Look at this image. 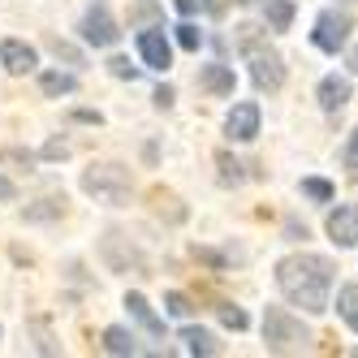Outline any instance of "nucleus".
I'll list each match as a JSON object with an SVG mask.
<instances>
[{"label": "nucleus", "mask_w": 358, "mask_h": 358, "mask_svg": "<svg viewBox=\"0 0 358 358\" xmlns=\"http://www.w3.org/2000/svg\"><path fill=\"white\" fill-rule=\"evenodd\" d=\"M332 285H337V264L328 255L298 250L276 264V289L289 306H302L306 315H324L332 306Z\"/></svg>", "instance_id": "obj_1"}, {"label": "nucleus", "mask_w": 358, "mask_h": 358, "mask_svg": "<svg viewBox=\"0 0 358 358\" xmlns=\"http://www.w3.org/2000/svg\"><path fill=\"white\" fill-rule=\"evenodd\" d=\"M238 48H242V57L250 65V83L259 87V91H280L285 87V61H280L276 48H268V39L259 35V27H250V22H242L238 27Z\"/></svg>", "instance_id": "obj_2"}, {"label": "nucleus", "mask_w": 358, "mask_h": 358, "mask_svg": "<svg viewBox=\"0 0 358 358\" xmlns=\"http://www.w3.org/2000/svg\"><path fill=\"white\" fill-rule=\"evenodd\" d=\"M315 341V332L302 324V315H294L289 306H268L264 311V345L268 354H302Z\"/></svg>", "instance_id": "obj_3"}, {"label": "nucleus", "mask_w": 358, "mask_h": 358, "mask_svg": "<svg viewBox=\"0 0 358 358\" xmlns=\"http://www.w3.org/2000/svg\"><path fill=\"white\" fill-rule=\"evenodd\" d=\"M83 190L95 203H104V208H125L134 194V177L125 164H91L83 173Z\"/></svg>", "instance_id": "obj_4"}, {"label": "nucleus", "mask_w": 358, "mask_h": 358, "mask_svg": "<svg viewBox=\"0 0 358 358\" xmlns=\"http://www.w3.org/2000/svg\"><path fill=\"white\" fill-rule=\"evenodd\" d=\"M350 31H354V17H350L345 9H324V13L315 17L311 43L320 48V52L337 57V52H345V43H350Z\"/></svg>", "instance_id": "obj_5"}, {"label": "nucleus", "mask_w": 358, "mask_h": 358, "mask_svg": "<svg viewBox=\"0 0 358 358\" xmlns=\"http://www.w3.org/2000/svg\"><path fill=\"white\" fill-rule=\"evenodd\" d=\"M78 35H83V43H91V48H113V43L121 39V27H117V17L108 13L104 0H95V5L83 13Z\"/></svg>", "instance_id": "obj_6"}, {"label": "nucleus", "mask_w": 358, "mask_h": 358, "mask_svg": "<svg viewBox=\"0 0 358 358\" xmlns=\"http://www.w3.org/2000/svg\"><path fill=\"white\" fill-rule=\"evenodd\" d=\"M259 121H264L259 104H255V99H242V104L229 108V117H224V134L234 138V143H255V138H259Z\"/></svg>", "instance_id": "obj_7"}, {"label": "nucleus", "mask_w": 358, "mask_h": 358, "mask_svg": "<svg viewBox=\"0 0 358 358\" xmlns=\"http://www.w3.org/2000/svg\"><path fill=\"white\" fill-rule=\"evenodd\" d=\"M315 99H320V108L337 117L350 99H354V87H350V73H324L320 87H315Z\"/></svg>", "instance_id": "obj_8"}, {"label": "nucleus", "mask_w": 358, "mask_h": 358, "mask_svg": "<svg viewBox=\"0 0 358 358\" xmlns=\"http://www.w3.org/2000/svg\"><path fill=\"white\" fill-rule=\"evenodd\" d=\"M328 238L337 242V246H358V203H341V208H332L328 220Z\"/></svg>", "instance_id": "obj_9"}, {"label": "nucleus", "mask_w": 358, "mask_h": 358, "mask_svg": "<svg viewBox=\"0 0 358 358\" xmlns=\"http://www.w3.org/2000/svg\"><path fill=\"white\" fill-rule=\"evenodd\" d=\"M0 65H5V73L22 78V73H31L39 65V52L27 39H0Z\"/></svg>", "instance_id": "obj_10"}, {"label": "nucleus", "mask_w": 358, "mask_h": 358, "mask_svg": "<svg viewBox=\"0 0 358 358\" xmlns=\"http://www.w3.org/2000/svg\"><path fill=\"white\" fill-rule=\"evenodd\" d=\"M138 57H143V65L147 69H169L173 65V43H169V35L164 31H143L138 35Z\"/></svg>", "instance_id": "obj_11"}, {"label": "nucleus", "mask_w": 358, "mask_h": 358, "mask_svg": "<svg viewBox=\"0 0 358 358\" xmlns=\"http://www.w3.org/2000/svg\"><path fill=\"white\" fill-rule=\"evenodd\" d=\"M199 87L208 91V95L229 99V95H234V87H238V78H234V69H229V65L212 61V65H203V69H199Z\"/></svg>", "instance_id": "obj_12"}, {"label": "nucleus", "mask_w": 358, "mask_h": 358, "mask_svg": "<svg viewBox=\"0 0 358 358\" xmlns=\"http://www.w3.org/2000/svg\"><path fill=\"white\" fill-rule=\"evenodd\" d=\"M125 306H130V315L138 320L143 332H151V337H164V320L151 311V302H147L143 294H125Z\"/></svg>", "instance_id": "obj_13"}, {"label": "nucleus", "mask_w": 358, "mask_h": 358, "mask_svg": "<svg viewBox=\"0 0 358 358\" xmlns=\"http://www.w3.org/2000/svg\"><path fill=\"white\" fill-rule=\"evenodd\" d=\"M39 91H43L48 99L73 95V91H78V73H69V69H48V73H39Z\"/></svg>", "instance_id": "obj_14"}, {"label": "nucleus", "mask_w": 358, "mask_h": 358, "mask_svg": "<svg viewBox=\"0 0 358 358\" xmlns=\"http://www.w3.org/2000/svg\"><path fill=\"white\" fill-rule=\"evenodd\" d=\"M182 345H186V354H199V358H212V354H220V341H216V332H208V328H182Z\"/></svg>", "instance_id": "obj_15"}, {"label": "nucleus", "mask_w": 358, "mask_h": 358, "mask_svg": "<svg viewBox=\"0 0 358 358\" xmlns=\"http://www.w3.org/2000/svg\"><path fill=\"white\" fill-rule=\"evenodd\" d=\"M294 13H298V5L294 0H264V17H268V31H289L294 27Z\"/></svg>", "instance_id": "obj_16"}, {"label": "nucleus", "mask_w": 358, "mask_h": 358, "mask_svg": "<svg viewBox=\"0 0 358 358\" xmlns=\"http://www.w3.org/2000/svg\"><path fill=\"white\" fill-rule=\"evenodd\" d=\"M104 350L117 354V358H130V354H138V341H134V332H130V328L113 324V328H104Z\"/></svg>", "instance_id": "obj_17"}, {"label": "nucleus", "mask_w": 358, "mask_h": 358, "mask_svg": "<svg viewBox=\"0 0 358 358\" xmlns=\"http://www.w3.org/2000/svg\"><path fill=\"white\" fill-rule=\"evenodd\" d=\"M337 315L358 332V285H341L337 289Z\"/></svg>", "instance_id": "obj_18"}, {"label": "nucleus", "mask_w": 358, "mask_h": 358, "mask_svg": "<svg viewBox=\"0 0 358 358\" xmlns=\"http://www.w3.org/2000/svg\"><path fill=\"white\" fill-rule=\"evenodd\" d=\"M27 220H57V216H65V199H57V194H48V199H39V203H31L27 212H22Z\"/></svg>", "instance_id": "obj_19"}, {"label": "nucleus", "mask_w": 358, "mask_h": 358, "mask_svg": "<svg viewBox=\"0 0 358 358\" xmlns=\"http://www.w3.org/2000/svg\"><path fill=\"white\" fill-rule=\"evenodd\" d=\"M216 169H220V173H216V177H220V186H238L242 177H246V173H242V164L229 156V151H216Z\"/></svg>", "instance_id": "obj_20"}, {"label": "nucleus", "mask_w": 358, "mask_h": 358, "mask_svg": "<svg viewBox=\"0 0 358 358\" xmlns=\"http://www.w3.org/2000/svg\"><path fill=\"white\" fill-rule=\"evenodd\" d=\"M302 194L306 199H315V203H332V182H324V177H302Z\"/></svg>", "instance_id": "obj_21"}, {"label": "nucleus", "mask_w": 358, "mask_h": 358, "mask_svg": "<svg viewBox=\"0 0 358 358\" xmlns=\"http://www.w3.org/2000/svg\"><path fill=\"white\" fill-rule=\"evenodd\" d=\"M177 43H182L186 52H199V48H203V31L194 27V22H182V27H177Z\"/></svg>", "instance_id": "obj_22"}, {"label": "nucleus", "mask_w": 358, "mask_h": 358, "mask_svg": "<svg viewBox=\"0 0 358 358\" xmlns=\"http://www.w3.org/2000/svg\"><path fill=\"white\" fill-rule=\"evenodd\" d=\"M0 164H22V169H35L39 164V156H35V151H17V147H5V151H0Z\"/></svg>", "instance_id": "obj_23"}, {"label": "nucleus", "mask_w": 358, "mask_h": 358, "mask_svg": "<svg viewBox=\"0 0 358 358\" xmlns=\"http://www.w3.org/2000/svg\"><path fill=\"white\" fill-rule=\"evenodd\" d=\"M164 311H169V315H177V320H186V315L194 311V302H190L186 294H177V289H173V294H164Z\"/></svg>", "instance_id": "obj_24"}, {"label": "nucleus", "mask_w": 358, "mask_h": 358, "mask_svg": "<svg viewBox=\"0 0 358 358\" xmlns=\"http://www.w3.org/2000/svg\"><path fill=\"white\" fill-rule=\"evenodd\" d=\"M108 73H113V78H130V83H134L143 69H138V65H130L125 57H113V61H108Z\"/></svg>", "instance_id": "obj_25"}, {"label": "nucleus", "mask_w": 358, "mask_h": 358, "mask_svg": "<svg viewBox=\"0 0 358 358\" xmlns=\"http://www.w3.org/2000/svg\"><path fill=\"white\" fill-rule=\"evenodd\" d=\"M220 320L229 324V328H234V332H242L250 320H246V311H242V306H220Z\"/></svg>", "instance_id": "obj_26"}, {"label": "nucleus", "mask_w": 358, "mask_h": 358, "mask_svg": "<svg viewBox=\"0 0 358 358\" xmlns=\"http://www.w3.org/2000/svg\"><path fill=\"white\" fill-rule=\"evenodd\" d=\"M48 48H52V52H57V57H65L69 65H83V52H78V48H69L65 39H48Z\"/></svg>", "instance_id": "obj_27"}, {"label": "nucleus", "mask_w": 358, "mask_h": 358, "mask_svg": "<svg viewBox=\"0 0 358 358\" xmlns=\"http://www.w3.org/2000/svg\"><path fill=\"white\" fill-rule=\"evenodd\" d=\"M341 164H345V169H358V130H350V138H345V147H341Z\"/></svg>", "instance_id": "obj_28"}, {"label": "nucleus", "mask_w": 358, "mask_h": 358, "mask_svg": "<svg viewBox=\"0 0 358 358\" xmlns=\"http://www.w3.org/2000/svg\"><path fill=\"white\" fill-rule=\"evenodd\" d=\"M65 156H69V143L65 138H52V143L43 147V160H65Z\"/></svg>", "instance_id": "obj_29"}, {"label": "nucleus", "mask_w": 358, "mask_h": 358, "mask_svg": "<svg viewBox=\"0 0 358 358\" xmlns=\"http://www.w3.org/2000/svg\"><path fill=\"white\" fill-rule=\"evenodd\" d=\"M173 5H177V13H182V17H194L203 5H208V0H173Z\"/></svg>", "instance_id": "obj_30"}, {"label": "nucleus", "mask_w": 358, "mask_h": 358, "mask_svg": "<svg viewBox=\"0 0 358 358\" xmlns=\"http://www.w3.org/2000/svg\"><path fill=\"white\" fill-rule=\"evenodd\" d=\"M151 99H156V108H173V99H177V95H173V87H160Z\"/></svg>", "instance_id": "obj_31"}, {"label": "nucleus", "mask_w": 358, "mask_h": 358, "mask_svg": "<svg viewBox=\"0 0 358 358\" xmlns=\"http://www.w3.org/2000/svg\"><path fill=\"white\" fill-rule=\"evenodd\" d=\"M9 199H17V186L9 182L5 173H0V203H9Z\"/></svg>", "instance_id": "obj_32"}, {"label": "nucleus", "mask_w": 358, "mask_h": 358, "mask_svg": "<svg viewBox=\"0 0 358 358\" xmlns=\"http://www.w3.org/2000/svg\"><path fill=\"white\" fill-rule=\"evenodd\" d=\"M73 117H78V121H87V125H99V121H104V117H99V113H91V108H78Z\"/></svg>", "instance_id": "obj_33"}, {"label": "nucleus", "mask_w": 358, "mask_h": 358, "mask_svg": "<svg viewBox=\"0 0 358 358\" xmlns=\"http://www.w3.org/2000/svg\"><path fill=\"white\" fill-rule=\"evenodd\" d=\"M345 48H350V43H345ZM345 69H350V73H358V43L345 52Z\"/></svg>", "instance_id": "obj_34"}, {"label": "nucleus", "mask_w": 358, "mask_h": 358, "mask_svg": "<svg viewBox=\"0 0 358 358\" xmlns=\"http://www.w3.org/2000/svg\"><path fill=\"white\" fill-rule=\"evenodd\" d=\"M238 5H250V0H238Z\"/></svg>", "instance_id": "obj_35"}]
</instances>
